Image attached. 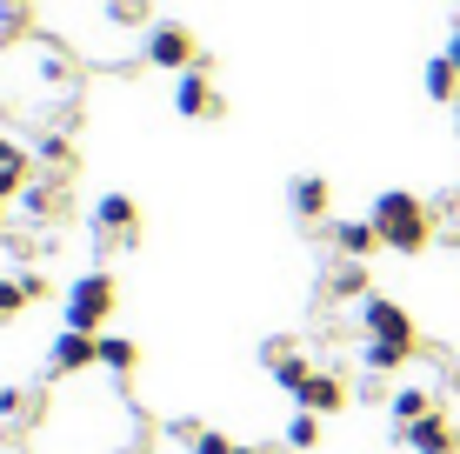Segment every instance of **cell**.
Segmentation results:
<instances>
[{"label": "cell", "instance_id": "cell-7", "mask_svg": "<svg viewBox=\"0 0 460 454\" xmlns=\"http://www.w3.org/2000/svg\"><path fill=\"white\" fill-rule=\"evenodd\" d=\"M401 441L414 454H460V428L447 414H427V421H414V428H401Z\"/></svg>", "mask_w": 460, "mask_h": 454}, {"label": "cell", "instance_id": "cell-24", "mask_svg": "<svg viewBox=\"0 0 460 454\" xmlns=\"http://www.w3.org/2000/svg\"><path fill=\"white\" fill-rule=\"evenodd\" d=\"M0 167H27V154L13 147V140H0Z\"/></svg>", "mask_w": 460, "mask_h": 454}, {"label": "cell", "instance_id": "cell-28", "mask_svg": "<svg viewBox=\"0 0 460 454\" xmlns=\"http://www.w3.org/2000/svg\"><path fill=\"white\" fill-rule=\"evenodd\" d=\"M127 454H140V448H127Z\"/></svg>", "mask_w": 460, "mask_h": 454}, {"label": "cell", "instance_id": "cell-26", "mask_svg": "<svg viewBox=\"0 0 460 454\" xmlns=\"http://www.w3.org/2000/svg\"><path fill=\"white\" fill-rule=\"evenodd\" d=\"M0 13H21V0H0Z\"/></svg>", "mask_w": 460, "mask_h": 454}, {"label": "cell", "instance_id": "cell-14", "mask_svg": "<svg viewBox=\"0 0 460 454\" xmlns=\"http://www.w3.org/2000/svg\"><path fill=\"white\" fill-rule=\"evenodd\" d=\"M294 214H300V221H321V214H327V181L300 174L294 181Z\"/></svg>", "mask_w": 460, "mask_h": 454}, {"label": "cell", "instance_id": "cell-8", "mask_svg": "<svg viewBox=\"0 0 460 454\" xmlns=\"http://www.w3.org/2000/svg\"><path fill=\"white\" fill-rule=\"evenodd\" d=\"M261 361H267V374H274V381L280 387H288V395H300V387H307V361H300V348H294V341H267V348H261Z\"/></svg>", "mask_w": 460, "mask_h": 454}, {"label": "cell", "instance_id": "cell-12", "mask_svg": "<svg viewBox=\"0 0 460 454\" xmlns=\"http://www.w3.org/2000/svg\"><path fill=\"white\" fill-rule=\"evenodd\" d=\"M334 247H341V261H360V254H374V247H380V227L374 221H341L334 227Z\"/></svg>", "mask_w": 460, "mask_h": 454}, {"label": "cell", "instance_id": "cell-23", "mask_svg": "<svg viewBox=\"0 0 460 454\" xmlns=\"http://www.w3.org/2000/svg\"><path fill=\"white\" fill-rule=\"evenodd\" d=\"M7 194H27V167H0V200Z\"/></svg>", "mask_w": 460, "mask_h": 454}, {"label": "cell", "instance_id": "cell-10", "mask_svg": "<svg viewBox=\"0 0 460 454\" xmlns=\"http://www.w3.org/2000/svg\"><path fill=\"white\" fill-rule=\"evenodd\" d=\"M294 401H300L307 414H334L341 401H347V387H341V374H307V387H300Z\"/></svg>", "mask_w": 460, "mask_h": 454}, {"label": "cell", "instance_id": "cell-27", "mask_svg": "<svg viewBox=\"0 0 460 454\" xmlns=\"http://www.w3.org/2000/svg\"><path fill=\"white\" fill-rule=\"evenodd\" d=\"M234 454H261V448H247V441H234Z\"/></svg>", "mask_w": 460, "mask_h": 454}, {"label": "cell", "instance_id": "cell-20", "mask_svg": "<svg viewBox=\"0 0 460 454\" xmlns=\"http://www.w3.org/2000/svg\"><path fill=\"white\" fill-rule=\"evenodd\" d=\"M107 21L114 27H147V0H107Z\"/></svg>", "mask_w": 460, "mask_h": 454}, {"label": "cell", "instance_id": "cell-11", "mask_svg": "<svg viewBox=\"0 0 460 454\" xmlns=\"http://www.w3.org/2000/svg\"><path fill=\"white\" fill-rule=\"evenodd\" d=\"M47 294V280L40 274H13V280H0V321H13L27 301H40Z\"/></svg>", "mask_w": 460, "mask_h": 454}, {"label": "cell", "instance_id": "cell-13", "mask_svg": "<svg viewBox=\"0 0 460 454\" xmlns=\"http://www.w3.org/2000/svg\"><path fill=\"white\" fill-rule=\"evenodd\" d=\"M387 414H394V428H414V421L434 414V401H427L420 387H394V395H387Z\"/></svg>", "mask_w": 460, "mask_h": 454}, {"label": "cell", "instance_id": "cell-15", "mask_svg": "<svg viewBox=\"0 0 460 454\" xmlns=\"http://www.w3.org/2000/svg\"><path fill=\"white\" fill-rule=\"evenodd\" d=\"M454 93H460V67L447 54H434L427 60V101H454Z\"/></svg>", "mask_w": 460, "mask_h": 454}, {"label": "cell", "instance_id": "cell-21", "mask_svg": "<svg viewBox=\"0 0 460 454\" xmlns=\"http://www.w3.org/2000/svg\"><path fill=\"white\" fill-rule=\"evenodd\" d=\"M54 208H60V194H54V187H27V214H34V221H47Z\"/></svg>", "mask_w": 460, "mask_h": 454}, {"label": "cell", "instance_id": "cell-6", "mask_svg": "<svg viewBox=\"0 0 460 454\" xmlns=\"http://www.w3.org/2000/svg\"><path fill=\"white\" fill-rule=\"evenodd\" d=\"M93 227H101V241H120V247H134L140 241V208L127 194H107L101 208H93Z\"/></svg>", "mask_w": 460, "mask_h": 454}, {"label": "cell", "instance_id": "cell-17", "mask_svg": "<svg viewBox=\"0 0 460 454\" xmlns=\"http://www.w3.org/2000/svg\"><path fill=\"white\" fill-rule=\"evenodd\" d=\"M134 361H140V348H134V341L101 334V368H107V374H134Z\"/></svg>", "mask_w": 460, "mask_h": 454}, {"label": "cell", "instance_id": "cell-3", "mask_svg": "<svg viewBox=\"0 0 460 454\" xmlns=\"http://www.w3.org/2000/svg\"><path fill=\"white\" fill-rule=\"evenodd\" d=\"M140 60H147V67H167V74H194V34H187V27H147Z\"/></svg>", "mask_w": 460, "mask_h": 454}, {"label": "cell", "instance_id": "cell-19", "mask_svg": "<svg viewBox=\"0 0 460 454\" xmlns=\"http://www.w3.org/2000/svg\"><path fill=\"white\" fill-rule=\"evenodd\" d=\"M334 294L347 301V294H367V268H360V261H341L334 268Z\"/></svg>", "mask_w": 460, "mask_h": 454}, {"label": "cell", "instance_id": "cell-25", "mask_svg": "<svg viewBox=\"0 0 460 454\" xmlns=\"http://www.w3.org/2000/svg\"><path fill=\"white\" fill-rule=\"evenodd\" d=\"M440 54H447L454 67H460V21H454V34H447V47H440Z\"/></svg>", "mask_w": 460, "mask_h": 454}, {"label": "cell", "instance_id": "cell-4", "mask_svg": "<svg viewBox=\"0 0 460 454\" xmlns=\"http://www.w3.org/2000/svg\"><path fill=\"white\" fill-rule=\"evenodd\" d=\"M360 321H367V341H401V348H414V315H407L401 301H387V294H374V301L360 307Z\"/></svg>", "mask_w": 460, "mask_h": 454}, {"label": "cell", "instance_id": "cell-5", "mask_svg": "<svg viewBox=\"0 0 460 454\" xmlns=\"http://www.w3.org/2000/svg\"><path fill=\"white\" fill-rule=\"evenodd\" d=\"M93 361H101V334L60 327V341H54V354H47V368H54V374H87Z\"/></svg>", "mask_w": 460, "mask_h": 454}, {"label": "cell", "instance_id": "cell-9", "mask_svg": "<svg viewBox=\"0 0 460 454\" xmlns=\"http://www.w3.org/2000/svg\"><path fill=\"white\" fill-rule=\"evenodd\" d=\"M173 107H181L187 120H214V114H220V93L200 81V74H181V87H173Z\"/></svg>", "mask_w": 460, "mask_h": 454}, {"label": "cell", "instance_id": "cell-1", "mask_svg": "<svg viewBox=\"0 0 460 454\" xmlns=\"http://www.w3.org/2000/svg\"><path fill=\"white\" fill-rule=\"evenodd\" d=\"M374 227H380V247H394V254H420L427 247V208L414 194H380L374 200Z\"/></svg>", "mask_w": 460, "mask_h": 454}, {"label": "cell", "instance_id": "cell-2", "mask_svg": "<svg viewBox=\"0 0 460 454\" xmlns=\"http://www.w3.org/2000/svg\"><path fill=\"white\" fill-rule=\"evenodd\" d=\"M107 315H114V280H107V274H81V280L67 288V327L93 334Z\"/></svg>", "mask_w": 460, "mask_h": 454}, {"label": "cell", "instance_id": "cell-18", "mask_svg": "<svg viewBox=\"0 0 460 454\" xmlns=\"http://www.w3.org/2000/svg\"><path fill=\"white\" fill-rule=\"evenodd\" d=\"M280 441H288V448H314V441H321V414L300 408V414L288 421V434H280Z\"/></svg>", "mask_w": 460, "mask_h": 454}, {"label": "cell", "instance_id": "cell-16", "mask_svg": "<svg viewBox=\"0 0 460 454\" xmlns=\"http://www.w3.org/2000/svg\"><path fill=\"white\" fill-rule=\"evenodd\" d=\"M407 354H414V348H401V341H367V348H360V361H367L374 374H401Z\"/></svg>", "mask_w": 460, "mask_h": 454}, {"label": "cell", "instance_id": "cell-22", "mask_svg": "<svg viewBox=\"0 0 460 454\" xmlns=\"http://www.w3.org/2000/svg\"><path fill=\"white\" fill-rule=\"evenodd\" d=\"M27 408H34V395H21V387H0V414H7V421H21Z\"/></svg>", "mask_w": 460, "mask_h": 454}]
</instances>
